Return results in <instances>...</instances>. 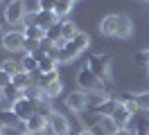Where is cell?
<instances>
[{"mask_svg":"<svg viewBox=\"0 0 149 135\" xmlns=\"http://www.w3.org/2000/svg\"><path fill=\"white\" fill-rule=\"evenodd\" d=\"M88 45H91V36L84 34V32H79L72 41H65V45L59 50V63H70V61H74L79 54H84V50L88 47Z\"/></svg>","mask_w":149,"mask_h":135,"instance_id":"6da1fadb","label":"cell"},{"mask_svg":"<svg viewBox=\"0 0 149 135\" xmlns=\"http://www.w3.org/2000/svg\"><path fill=\"white\" fill-rule=\"evenodd\" d=\"M77 86L84 90V92H102L104 81L100 77H95L88 68H81V70L77 72Z\"/></svg>","mask_w":149,"mask_h":135,"instance_id":"7a4b0ae2","label":"cell"},{"mask_svg":"<svg viewBox=\"0 0 149 135\" xmlns=\"http://www.w3.org/2000/svg\"><path fill=\"white\" fill-rule=\"evenodd\" d=\"M86 68L93 72L95 77H100L102 81H106L109 74H111V59H109L106 54H93V56H88V65H86Z\"/></svg>","mask_w":149,"mask_h":135,"instance_id":"3957f363","label":"cell"},{"mask_svg":"<svg viewBox=\"0 0 149 135\" xmlns=\"http://www.w3.org/2000/svg\"><path fill=\"white\" fill-rule=\"evenodd\" d=\"M11 110H14V115L18 117L23 124H27V119L36 113V101H32V99H27V97H20L18 101L11 104Z\"/></svg>","mask_w":149,"mask_h":135,"instance_id":"277c9868","label":"cell"},{"mask_svg":"<svg viewBox=\"0 0 149 135\" xmlns=\"http://www.w3.org/2000/svg\"><path fill=\"white\" fill-rule=\"evenodd\" d=\"M27 16V11H25V5H23V0H11L9 5L5 7V20L11 23V25H23V20Z\"/></svg>","mask_w":149,"mask_h":135,"instance_id":"5b68a950","label":"cell"},{"mask_svg":"<svg viewBox=\"0 0 149 135\" xmlns=\"http://www.w3.org/2000/svg\"><path fill=\"white\" fill-rule=\"evenodd\" d=\"M23 43H25V34L23 32H16V29H9L5 32L0 45L7 50V52H23Z\"/></svg>","mask_w":149,"mask_h":135,"instance_id":"8992f818","label":"cell"},{"mask_svg":"<svg viewBox=\"0 0 149 135\" xmlns=\"http://www.w3.org/2000/svg\"><path fill=\"white\" fill-rule=\"evenodd\" d=\"M65 108L68 110H72V113H81L88 108V95H86L84 90H74L70 92L68 97H65Z\"/></svg>","mask_w":149,"mask_h":135,"instance_id":"52a82bcc","label":"cell"},{"mask_svg":"<svg viewBox=\"0 0 149 135\" xmlns=\"http://www.w3.org/2000/svg\"><path fill=\"white\" fill-rule=\"evenodd\" d=\"M131 115H133V113H131L129 108L124 106V104H118V108H115V110H113V115L109 117V119H111V124L115 126V128H129V119H131Z\"/></svg>","mask_w":149,"mask_h":135,"instance_id":"ba28073f","label":"cell"},{"mask_svg":"<svg viewBox=\"0 0 149 135\" xmlns=\"http://www.w3.org/2000/svg\"><path fill=\"white\" fill-rule=\"evenodd\" d=\"M50 131L54 135H70V122L61 113H52L50 115Z\"/></svg>","mask_w":149,"mask_h":135,"instance_id":"9c48e42d","label":"cell"},{"mask_svg":"<svg viewBox=\"0 0 149 135\" xmlns=\"http://www.w3.org/2000/svg\"><path fill=\"white\" fill-rule=\"evenodd\" d=\"M47 124H50V117L41 115V113H34V115L27 119L25 131H27V133H45V131H47Z\"/></svg>","mask_w":149,"mask_h":135,"instance_id":"30bf717a","label":"cell"},{"mask_svg":"<svg viewBox=\"0 0 149 135\" xmlns=\"http://www.w3.org/2000/svg\"><path fill=\"white\" fill-rule=\"evenodd\" d=\"M131 36H133V20L127 14H118V32H115V38L127 41Z\"/></svg>","mask_w":149,"mask_h":135,"instance_id":"8fae6325","label":"cell"},{"mask_svg":"<svg viewBox=\"0 0 149 135\" xmlns=\"http://www.w3.org/2000/svg\"><path fill=\"white\" fill-rule=\"evenodd\" d=\"M56 23H59V18H56L54 11H45V9H43V11H38L36 16H34V25H38L41 29H45V32L52 25H56Z\"/></svg>","mask_w":149,"mask_h":135,"instance_id":"7c38bea8","label":"cell"},{"mask_svg":"<svg viewBox=\"0 0 149 135\" xmlns=\"http://www.w3.org/2000/svg\"><path fill=\"white\" fill-rule=\"evenodd\" d=\"M118 104H120V99H118V97H109L106 101H102L100 106L91 108V113H95V115H102V117H111L113 110L118 108Z\"/></svg>","mask_w":149,"mask_h":135,"instance_id":"4fadbf2b","label":"cell"},{"mask_svg":"<svg viewBox=\"0 0 149 135\" xmlns=\"http://www.w3.org/2000/svg\"><path fill=\"white\" fill-rule=\"evenodd\" d=\"M100 32H102L104 36H113V38H115V32H118V14L104 16L102 23H100Z\"/></svg>","mask_w":149,"mask_h":135,"instance_id":"5bb4252c","label":"cell"},{"mask_svg":"<svg viewBox=\"0 0 149 135\" xmlns=\"http://www.w3.org/2000/svg\"><path fill=\"white\" fill-rule=\"evenodd\" d=\"M11 83H14V86H18L20 90H25V88L32 86V77H29V72L20 70L18 74H14V77H11Z\"/></svg>","mask_w":149,"mask_h":135,"instance_id":"9a60e30c","label":"cell"},{"mask_svg":"<svg viewBox=\"0 0 149 135\" xmlns=\"http://www.w3.org/2000/svg\"><path fill=\"white\" fill-rule=\"evenodd\" d=\"M61 34H63V41H72L79 34V29H77V25L72 20H61Z\"/></svg>","mask_w":149,"mask_h":135,"instance_id":"2e32d148","label":"cell"},{"mask_svg":"<svg viewBox=\"0 0 149 135\" xmlns=\"http://www.w3.org/2000/svg\"><path fill=\"white\" fill-rule=\"evenodd\" d=\"M131 97H133V104L138 106V110L149 113V90L147 92H131Z\"/></svg>","mask_w":149,"mask_h":135,"instance_id":"e0dca14e","label":"cell"},{"mask_svg":"<svg viewBox=\"0 0 149 135\" xmlns=\"http://www.w3.org/2000/svg\"><path fill=\"white\" fill-rule=\"evenodd\" d=\"M2 95H5V99H7L9 104H14V101H18L20 97H25V95H23V90H20L18 86H14V83H9L7 88L2 90Z\"/></svg>","mask_w":149,"mask_h":135,"instance_id":"ac0fdd59","label":"cell"},{"mask_svg":"<svg viewBox=\"0 0 149 135\" xmlns=\"http://www.w3.org/2000/svg\"><path fill=\"white\" fill-rule=\"evenodd\" d=\"M72 0H59L56 2V7H54V14H56V18L61 20V18H65L68 14H70V9H72Z\"/></svg>","mask_w":149,"mask_h":135,"instance_id":"d6986e66","label":"cell"},{"mask_svg":"<svg viewBox=\"0 0 149 135\" xmlns=\"http://www.w3.org/2000/svg\"><path fill=\"white\" fill-rule=\"evenodd\" d=\"M0 119H2V124L7 126V128H9V126H18V124H23V122H20L18 117L14 115V110H0Z\"/></svg>","mask_w":149,"mask_h":135,"instance_id":"ffe728a7","label":"cell"},{"mask_svg":"<svg viewBox=\"0 0 149 135\" xmlns=\"http://www.w3.org/2000/svg\"><path fill=\"white\" fill-rule=\"evenodd\" d=\"M20 68H23L25 72H29V74H32V72L38 70V61L32 56V54H25V56L20 59Z\"/></svg>","mask_w":149,"mask_h":135,"instance_id":"44dd1931","label":"cell"},{"mask_svg":"<svg viewBox=\"0 0 149 135\" xmlns=\"http://www.w3.org/2000/svg\"><path fill=\"white\" fill-rule=\"evenodd\" d=\"M43 92H45V97H47V99L59 97V95L63 92V83H61V79H59V81H54V83H50L47 88H43Z\"/></svg>","mask_w":149,"mask_h":135,"instance_id":"7402d4cb","label":"cell"},{"mask_svg":"<svg viewBox=\"0 0 149 135\" xmlns=\"http://www.w3.org/2000/svg\"><path fill=\"white\" fill-rule=\"evenodd\" d=\"M23 34L27 36V38H34V41H43L45 38V29H41L38 25H29V27H25Z\"/></svg>","mask_w":149,"mask_h":135,"instance_id":"603a6c76","label":"cell"},{"mask_svg":"<svg viewBox=\"0 0 149 135\" xmlns=\"http://www.w3.org/2000/svg\"><path fill=\"white\" fill-rule=\"evenodd\" d=\"M54 81H59V70L47 72V74H41V79L36 81V86H38V88H47V86L54 83Z\"/></svg>","mask_w":149,"mask_h":135,"instance_id":"cb8c5ba5","label":"cell"},{"mask_svg":"<svg viewBox=\"0 0 149 135\" xmlns=\"http://www.w3.org/2000/svg\"><path fill=\"white\" fill-rule=\"evenodd\" d=\"M45 38H47V41H52V43H56V41H61V38H63V34H61V20H59L56 25H52L45 32Z\"/></svg>","mask_w":149,"mask_h":135,"instance_id":"d4e9b609","label":"cell"},{"mask_svg":"<svg viewBox=\"0 0 149 135\" xmlns=\"http://www.w3.org/2000/svg\"><path fill=\"white\" fill-rule=\"evenodd\" d=\"M23 5H25V11H27L29 16H36L38 11H43L41 0H23Z\"/></svg>","mask_w":149,"mask_h":135,"instance_id":"484cf974","label":"cell"},{"mask_svg":"<svg viewBox=\"0 0 149 135\" xmlns=\"http://www.w3.org/2000/svg\"><path fill=\"white\" fill-rule=\"evenodd\" d=\"M0 70H5L7 74H11V77H14V74H18V72L23 70V68H20V63H16L14 59H7V61L0 65Z\"/></svg>","mask_w":149,"mask_h":135,"instance_id":"4316f807","label":"cell"},{"mask_svg":"<svg viewBox=\"0 0 149 135\" xmlns=\"http://www.w3.org/2000/svg\"><path fill=\"white\" fill-rule=\"evenodd\" d=\"M38 45H41V41H34V38H27V36H25L23 52H25V54H34V52H38Z\"/></svg>","mask_w":149,"mask_h":135,"instance_id":"83f0119b","label":"cell"},{"mask_svg":"<svg viewBox=\"0 0 149 135\" xmlns=\"http://www.w3.org/2000/svg\"><path fill=\"white\" fill-rule=\"evenodd\" d=\"M11 83V74H7L5 70H0V90H5Z\"/></svg>","mask_w":149,"mask_h":135,"instance_id":"f1b7e54d","label":"cell"},{"mask_svg":"<svg viewBox=\"0 0 149 135\" xmlns=\"http://www.w3.org/2000/svg\"><path fill=\"white\" fill-rule=\"evenodd\" d=\"M136 135H149V122H140V128H136Z\"/></svg>","mask_w":149,"mask_h":135,"instance_id":"f546056e","label":"cell"},{"mask_svg":"<svg viewBox=\"0 0 149 135\" xmlns=\"http://www.w3.org/2000/svg\"><path fill=\"white\" fill-rule=\"evenodd\" d=\"M136 61H138V63H147V65H149V50H145V52L136 54Z\"/></svg>","mask_w":149,"mask_h":135,"instance_id":"4dcf8cb0","label":"cell"},{"mask_svg":"<svg viewBox=\"0 0 149 135\" xmlns=\"http://www.w3.org/2000/svg\"><path fill=\"white\" fill-rule=\"evenodd\" d=\"M111 135H136V131H131V128H115Z\"/></svg>","mask_w":149,"mask_h":135,"instance_id":"1f68e13d","label":"cell"},{"mask_svg":"<svg viewBox=\"0 0 149 135\" xmlns=\"http://www.w3.org/2000/svg\"><path fill=\"white\" fill-rule=\"evenodd\" d=\"M77 135H95V133H93V131H79Z\"/></svg>","mask_w":149,"mask_h":135,"instance_id":"d6a6232c","label":"cell"},{"mask_svg":"<svg viewBox=\"0 0 149 135\" xmlns=\"http://www.w3.org/2000/svg\"><path fill=\"white\" fill-rule=\"evenodd\" d=\"M5 128H7V126H5V124H2V119H0V135H2V133H5Z\"/></svg>","mask_w":149,"mask_h":135,"instance_id":"836d02e7","label":"cell"},{"mask_svg":"<svg viewBox=\"0 0 149 135\" xmlns=\"http://www.w3.org/2000/svg\"><path fill=\"white\" fill-rule=\"evenodd\" d=\"M2 99H5V95H2V90H0V104H2Z\"/></svg>","mask_w":149,"mask_h":135,"instance_id":"e575fe53","label":"cell"},{"mask_svg":"<svg viewBox=\"0 0 149 135\" xmlns=\"http://www.w3.org/2000/svg\"><path fill=\"white\" fill-rule=\"evenodd\" d=\"M2 36H5V34H2V27H0V41H2Z\"/></svg>","mask_w":149,"mask_h":135,"instance_id":"d590c367","label":"cell"},{"mask_svg":"<svg viewBox=\"0 0 149 135\" xmlns=\"http://www.w3.org/2000/svg\"><path fill=\"white\" fill-rule=\"evenodd\" d=\"M23 135H34V133H27V131H25V133H23Z\"/></svg>","mask_w":149,"mask_h":135,"instance_id":"8d00e7d4","label":"cell"},{"mask_svg":"<svg viewBox=\"0 0 149 135\" xmlns=\"http://www.w3.org/2000/svg\"><path fill=\"white\" fill-rule=\"evenodd\" d=\"M147 72H149V65H147Z\"/></svg>","mask_w":149,"mask_h":135,"instance_id":"74e56055","label":"cell"},{"mask_svg":"<svg viewBox=\"0 0 149 135\" xmlns=\"http://www.w3.org/2000/svg\"><path fill=\"white\" fill-rule=\"evenodd\" d=\"M72 2H77V0H72Z\"/></svg>","mask_w":149,"mask_h":135,"instance_id":"f35d334b","label":"cell"},{"mask_svg":"<svg viewBox=\"0 0 149 135\" xmlns=\"http://www.w3.org/2000/svg\"><path fill=\"white\" fill-rule=\"evenodd\" d=\"M0 2H2V0H0Z\"/></svg>","mask_w":149,"mask_h":135,"instance_id":"ab89813d","label":"cell"},{"mask_svg":"<svg viewBox=\"0 0 149 135\" xmlns=\"http://www.w3.org/2000/svg\"><path fill=\"white\" fill-rule=\"evenodd\" d=\"M147 2H149V0H147Z\"/></svg>","mask_w":149,"mask_h":135,"instance_id":"60d3db41","label":"cell"}]
</instances>
